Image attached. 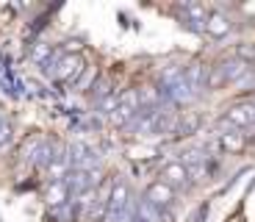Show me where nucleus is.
Returning <instances> with one entry per match:
<instances>
[{
  "label": "nucleus",
  "instance_id": "obj_1",
  "mask_svg": "<svg viewBox=\"0 0 255 222\" xmlns=\"http://www.w3.org/2000/svg\"><path fill=\"white\" fill-rule=\"evenodd\" d=\"M178 122H180V117L175 114L172 108H161V111H150L144 117L141 131H147L150 136H166V133H178Z\"/></svg>",
  "mask_w": 255,
  "mask_h": 222
},
{
  "label": "nucleus",
  "instance_id": "obj_2",
  "mask_svg": "<svg viewBox=\"0 0 255 222\" xmlns=\"http://www.w3.org/2000/svg\"><path fill=\"white\" fill-rule=\"evenodd\" d=\"M222 125L233 128V131L255 125V103H236V106H230L228 114L222 117Z\"/></svg>",
  "mask_w": 255,
  "mask_h": 222
},
{
  "label": "nucleus",
  "instance_id": "obj_3",
  "mask_svg": "<svg viewBox=\"0 0 255 222\" xmlns=\"http://www.w3.org/2000/svg\"><path fill=\"white\" fill-rule=\"evenodd\" d=\"M172 200H175V189L169 184H164L161 178L153 181L144 192V203H150L153 209H166V206H172Z\"/></svg>",
  "mask_w": 255,
  "mask_h": 222
},
{
  "label": "nucleus",
  "instance_id": "obj_4",
  "mask_svg": "<svg viewBox=\"0 0 255 222\" xmlns=\"http://www.w3.org/2000/svg\"><path fill=\"white\" fill-rule=\"evenodd\" d=\"M83 70H86V67H83L81 53H75V56H64V53H61V58H58V67H56V81H61V83L78 81Z\"/></svg>",
  "mask_w": 255,
  "mask_h": 222
},
{
  "label": "nucleus",
  "instance_id": "obj_5",
  "mask_svg": "<svg viewBox=\"0 0 255 222\" xmlns=\"http://www.w3.org/2000/svg\"><path fill=\"white\" fill-rule=\"evenodd\" d=\"M128 211V184L125 178H117L114 186H111V195H109V214L117 220H122V214Z\"/></svg>",
  "mask_w": 255,
  "mask_h": 222
},
{
  "label": "nucleus",
  "instance_id": "obj_6",
  "mask_svg": "<svg viewBox=\"0 0 255 222\" xmlns=\"http://www.w3.org/2000/svg\"><path fill=\"white\" fill-rule=\"evenodd\" d=\"M230 31H233V22H230L222 11H211L208 14V19H205V33H208V36L225 39Z\"/></svg>",
  "mask_w": 255,
  "mask_h": 222
},
{
  "label": "nucleus",
  "instance_id": "obj_7",
  "mask_svg": "<svg viewBox=\"0 0 255 222\" xmlns=\"http://www.w3.org/2000/svg\"><path fill=\"white\" fill-rule=\"evenodd\" d=\"M161 181L169 184L172 189H180V186H186V181H189V170H186L183 161H169V164L164 167V172H161Z\"/></svg>",
  "mask_w": 255,
  "mask_h": 222
},
{
  "label": "nucleus",
  "instance_id": "obj_8",
  "mask_svg": "<svg viewBox=\"0 0 255 222\" xmlns=\"http://www.w3.org/2000/svg\"><path fill=\"white\" fill-rule=\"evenodd\" d=\"M67 200H70V186H67V181H53L45 189V203L50 206V209L67 206Z\"/></svg>",
  "mask_w": 255,
  "mask_h": 222
},
{
  "label": "nucleus",
  "instance_id": "obj_9",
  "mask_svg": "<svg viewBox=\"0 0 255 222\" xmlns=\"http://www.w3.org/2000/svg\"><path fill=\"white\" fill-rule=\"evenodd\" d=\"M70 156H67V150H61V153H56V159L50 161V164H47V178H50V184L53 181H61L64 175H67V172H70Z\"/></svg>",
  "mask_w": 255,
  "mask_h": 222
},
{
  "label": "nucleus",
  "instance_id": "obj_10",
  "mask_svg": "<svg viewBox=\"0 0 255 222\" xmlns=\"http://www.w3.org/2000/svg\"><path fill=\"white\" fill-rule=\"evenodd\" d=\"M31 61L33 64H42V67H53L56 64V56H53V47L47 42H36L31 50Z\"/></svg>",
  "mask_w": 255,
  "mask_h": 222
},
{
  "label": "nucleus",
  "instance_id": "obj_11",
  "mask_svg": "<svg viewBox=\"0 0 255 222\" xmlns=\"http://www.w3.org/2000/svg\"><path fill=\"white\" fill-rule=\"evenodd\" d=\"M244 133H239V131H230V133H222L219 136V147H222L225 153H242L244 150Z\"/></svg>",
  "mask_w": 255,
  "mask_h": 222
},
{
  "label": "nucleus",
  "instance_id": "obj_12",
  "mask_svg": "<svg viewBox=\"0 0 255 222\" xmlns=\"http://www.w3.org/2000/svg\"><path fill=\"white\" fill-rule=\"evenodd\" d=\"M56 159V150H53L50 142H39V147L33 150V164L42 167V170H47V164Z\"/></svg>",
  "mask_w": 255,
  "mask_h": 222
},
{
  "label": "nucleus",
  "instance_id": "obj_13",
  "mask_svg": "<svg viewBox=\"0 0 255 222\" xmlns=\"http://www.w3.org/2000/svg\"><path fill=\"white\" fill-rule=\"evenodd\" d=\"M197 128H200V114L186 111V114L180 117V122H178V133H175V136H191Z\"/></svg>",
  "mask_w": 255,
  "mask_h": 222
},
{
  "label": "nucleus",
  "instance_id": "obj_14",
  "mask_svg": "<svg viewBox=\"0 0 255 222\" xmlns=\"http://www.w3.org/2000/svg\"><path fill=\"white\" fill-rule=\"evenodd\" d=\"M228 83V75H225V67H222V61L219 64H214L208 70V78H205V86L208 89H219V86H225Z\"/></svg>",
  "mask_w": 255,
  "mask_h": 222
},
{
  "label": "nucleus",
  "instance_id": "obj_15",
  "mask_svg": "<svg viewBox=\"0 0 255 222\" xmlns=\"http://www.w3.org/2000/svg\"><path fill=\"white\" fill-rule=\"evenodd\" d=\"M95 78H97V70H95V67H86V75H83V72H81V78H78V89H81V92H86V89H89L92 86V81H95Z\"/></svg>",
  "mask_w": 255,
  "mask_h": 222
},
{
  "label": "nucleus",
  "instance_id": "obj_16",
  "mask_svg": "<svg viewBox=\"0 0 255 222\" xmlns=\"http://www.w3.org/2000/svg\"><path fill=\"white\" fill-rule=\"evenodd\" d=\"M236 56L242 58V61H255V42H247V44H239V50H236Z\"/></svg>",
  "mask_w": 255,
  "mask_h": 222
},
{
  "label": "nucleus",
  "instance_id": "obj_17",
  "mask_svg": "<svg viewBox=\"0 0 255 222\" xmlns=\"http://www.w3.org/2000/svg\"><path fill=\"white\" fill-rule=\"evenodd\" d=\"M8 139H11V128H8V125H6V128H0V145H6Z\"/></svg>",
  "mask_w": 255,
  "mask_h": 222
},
{
  "label": "nucleus",
  "instance_id": "obj_18",
  "mask_svg": "<svg viewBox=\"0 0 255 222\" xmlns=\"http://www.w3.org/2000/svg\"><path fill=\"white\" fill-rule=\"evenodd\" d=\"M8 122H6V114H3V111H0V128H6Z\"/></svg>",
  "mask_w": 255,
  "mask_h": 222
},
{
  "label": "nucleus",
  "instance_id": "obj_19",
  "mask_svg": "<svg viewBox=\"0 0 255 222\" xmlns=\"http://www.w3.org/2000/svg\"><path fill=\"white\" fill-rule=\"evenodd\" d=\"M117 222H133V220H130V217H122V220H117Z\"/></svg>",
  "mask_w": 255,
  "mask_h": 222
}]
</instances>
